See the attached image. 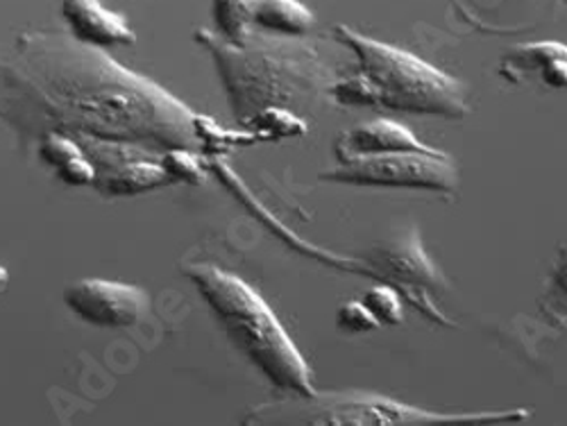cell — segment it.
<instances>
[{
  "instance_id": "obj_5",
  "label": "cell",
  "mask_w": 567,
  "mask_h": 426,
  "mask_svg": "<svg viewBox=\"0 0 567 426\" xmlns=\"http://www.w3.org/2000/svg\"><path fill=\"white\" fill-rule=\"evenodd\" d=\"M320 179L363 188H420V191L454 194L458 186L456 164L441 150L389 153L341 162L320 173Z\"/></svg>"
},
{
  "instance_id": "obj_10",
  "label": "cell",
  "mask_w": 567,
  "mask_h": 426,
  "mask_svg": "<svg viewBox=\"0 0 567 426\" xmlns=\"http://www.w3.org/2000/svg\"><path fill=\"white\" fill-rule=\"evenodd\" d=\"M316 23L300 0H252V28L281 37H305Z\"/></svg>"
},
{
  "instance_id": "obj_14",
  "label": "cell",
  "mask_w": 567,
  "mask_h": 426,
  "mask_svg": "<svg viewBox=\"0 0 567 426\" xmlns=\"http://www.w3.org/2000/svg\"><path fill=\"white\" fill-rule=\"evenodd\" d=\"M214 23L218 37L231 45H244L252 28V0H214Z\"/></svg>"
},
{
  "instance_id": "obj_12",
  "label": "cell",
  "mask_w": 567,
  "mask_h": 426,
  "mask_svg": "<svg viewBox=\"0 0 567 426\" xmlns=\"http://www.w3.org/2000/svg\"><path fill=\"white\" fill-rule=\"evenodd\" d=\"M244 125L248 127V134H252L255 141L298 138L309 132V123L300 114L284 107H264L248 121H244Z\"/></svg>"
},
{
  "instance_id": "obj_17",
  "label": "cell",
  "mask_w": 567,
  "mask_h": 426,
  "mask_svg": "<svg viewBox=\"0 0 567 426\" xmlns=\"http://www.w3.org/2000/svg\"><path fill=\"white\" fill-rule=\"evenodd\" d=\"M365 306L380 320V324H400L402 322V298L395 287L391 283H380V287H372L363 295Z\"/></svg>"
},
{
  "instance_id": "obj_19",
  "label": "cell",
  "mask_w": 567,
  "mask_h": 426,
  "mask_svg": "<svg viewBox=\"0 0 567 426\" xmlns=\"http://www.w3.org/2000/svg\"><path fill=\"white\" fill-rule=\"evenodd\" d=\"M337 322L343 331H350V334H370V331L380 329V320L374 318V313L365 306V302L361 300H352L346 302L339 311H337Z\"/></svg>"
},
{
  "instance_id": "obj_20",
  "label": "cell",
  "mask_w": 567,
  "mask_h": 426,
  "mask_svg": "<svg viewBox=\"0 0 567 426\" xmlns=\"http://www.w3.org/2000/svg\"><path fill=\"white\" fill-rule=\"evenodd\" d=\"M538 73L547 86L567 89V58H556L547 62Z\"/></svg>"
},
{
  "instance_id": "obj_6",
  "label": "cell",
  "mask_w": 567,
  "mask_h": 426,
  "mask_svg": "<svg viewBox=\"0 0 567 426\" xmlns=\"http://www.w3.org/2000/svg\"><path fill=\"white\" fill-rule=\"evenodd\" d=\"M64 304L82 322L105 329L136 324L148 311V293L127 281L80 279L64 289Z\"/></svg>"
},
{
  "instance_id": "obj_3",
  "label": "cell",
  "mask_w": 567,
  "mask_h": 426,
  "mask_svg": "<svg viewBox=\"0 0 567 426\" xmlns=\"http://www.w3.org/2000/svg\"><path fill=\"white\" fill-rule=\"evenodd\" d=\"M186 279L209 304L229 341L268 382L289 395H311V370L266 300L244 279L212 263L184 266Z\"/></svg>"
},
{
  "instance_id": "obj_8",
  "label": "cell",
  "mask_w": 567,
  "mask_h": 426,
  "mask_svg": "<svg viewBox=\"0 0 567 426\" xmlns=\"http://www.w3.org/2000/svg\"><path fill=\"white\" fill-rule=\"evenodd\" d=\"M432 146L422 141L402 123L391 118H374L361 123L339 136L334 144V155L339 162H350L370 155H389V153H424Z\"/></svg>"
},
{
  "instance_id": "obj_1",
  "label": "cell",
  "mask_w": 567,
  "mask_h": 426,
  "mask_svg": "<svg viewBox=\"0 0 567 426\" xmlns=\"http://www.w3.org/2000/svg\"><path fill=\"white\" fill-rule=\"evenodd\" d=\"M196 39L216 60L241 123L264 107H284L305 118L327 96L329 69L316 45L300 37L255 30L244 45H231L203 30Z\"/></svg>"
},
{
  "instance_id": "obj_2",
  "label": "cell",
  "mask_w": 567,
  "mask_h": 426,
  "mask_svg": "<svg viewBox=\"0 0 567 426\" xmlns=\"http://www.w3.org/2000/svg\"><path fill=\"white\" fill-rule=\"evenodd\" d=\"M334 37L359 62L352 77L329 84L327 96L337 105L434 118H463L470 112L465 86L430 62L348 25H337Z\"/></svg>"
},
{
  "instance_id": "obj_9",
  "label": "cell",
  "mask_w": 567,
  "mask_h": 426,
  "mask_svg": "<svg viewBox=\"0 0 567 426\" xmlns=\"http://www.w3.org/2000/svg\"><path fill=\"white\" fill-rule=\"evenodd\" d=\"M62 17L80 43L96 49L136 43L130 21L110 10L103 0H62Z\"/></svg>"
},
{
  "instance_id": "obj_13",
  "label": "cell",
  "mask_w": 567,
  "mask_h": 426,
  "mask_svg": "<svg viewBox=\"0 0 567 426\" xmlns=\"http://www.w3.org/2000/svg\"><path fill=\"white\" fill-rule=\"evenodd\" d=\"M556 58H567V45L560 41H534L525 45H515L502 62V73L511 80L523 77L525 73L540 71L547 62Z\"/></svg>"
},
{
  "instance_id": "obj_18",
  "label": "cell",
  "mask_w": 567,
  "mask_h": 426,
  "mask_svg": "<svg viewBox=\"0 0 567 426\" xmlns=\"http://www.w3.org/2000/svg\"><path fill=\"white\" fill-rule=\"evenodd\" d=\"M162 168L171 177V181H200L205 177L200 159L188 150V148H177L164 155Z\"/></svg>"
},
{
  "instance_id": "obj_16",
  "label": "cell",
  "mask_w": 567,
  "mask_h": 426,
  "mask_svg": "<svg viewBox=\"0 0 567 426\" xmlns=\"http://www.w3.org/2000/svg\"><path fill=\"white\" fill-rule=\"evenodd\" d=\"M540 311L547 313L554 324H567V246L558 250V259L549 277V289L540 300Z\"/></svg>"
},
{
  "instance_id": "obj_15",
  "label": "cell",
  "mask_w": 567,
  "mask_h": 426,
  "mask_svg": "<svg viewBox=\"0 0 567 426\" xmlns=\"http://www.w3.org/2000/svg\"><path fill=\"white\" fill-rule=\"evenodd\" d=\"M168 181L171 177L166 175L162 164L157 166V164L141 162V164H127L123 168H116L112 175H107L103 186L110 194H138Z\"/></svg>"
},
{
  "instance_id": "obj_4",
  "label": "cell",
  "mask_w": 567,
  "mask_h": 426,
  "mask_svg": "<svg viewBox=\"0 0 567 426\" xmlns=\"http://www.w3.org/2000/svg\"><path fill=\"white\" fill-rule=\"evenodd\" d=\"M532 411H484V413H436L424 411L386 395L365 391L320 393L268 404L250 415L248 422L259 424H334V426H411V424H502L529 419Z\"/></svg>"
},
{
  "instance_id": "obj_11",
  "label": "cell",
  "mask_w": 567,
  "mask_h": 426,
  "mask_svg": "<svg viewBox=\"0 0 567 426\" xmlns=\"http://www.w3.org/2000/svg\"><path fill=\"white\" fill-rule=\"evenodd\" d=\"M41 157L49 162L58 175L73 186H86L96 181V168L84 157V153L62 134H49L41 141Z\"/></svg>"
},
{
  "instance_id": "obj_7",
  "label": "cell",
  "mask_w": 567,
  "mask_h": 426,
  "mask_svg": "<svg viewBox=\"0 0 567 426\" xmlns=\"http://www.w3.org/2000/svg\"><path fill=\"white\" fill-rule=\"evenodd\" d=\"M374 268V274L386 279L391 287H404V283H413V287H434L441 281L439 268L424 252L420 243V233L415 229H409L393 243L377 248L368 261Z\"/></svg>"
},
{
  "instance_id": "obj_21",
  "label": "cell",
  "mask_w": 567,
  "mask_h": 426,
  "mask_svg": "<svg viewBox=\"0 0 567 426\" xmlns=\"http://www.w3.org/2000/svg\"><path fill=\"white\" fill-rule=\"evenodd\" d=\"M8 281H10V272H8V268H6V266H0V293L6 291Z\"/></svg>"
}]
</instances>
